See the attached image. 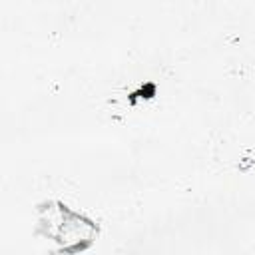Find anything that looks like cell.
Instances as JSON below:
<instances>
[{"instance_id":"6da1fadb","label":"cell","mask_w":255,"mask_h":255,"mask_svg":"<svg viewBox=\"0 0 255 255\" xmlns=\"http://www.w3.org/2000/svg\"><path fill=\"white\" fill-rule=\"evenodd\" d=\"M48 227V237L62 241L66 247H70V241H76L82 247V241H90L92 233H94V225L92 221L84 219L78 213H72L66 207H56L48 213V223H44Z\"/></svg>"}]
</instances>
